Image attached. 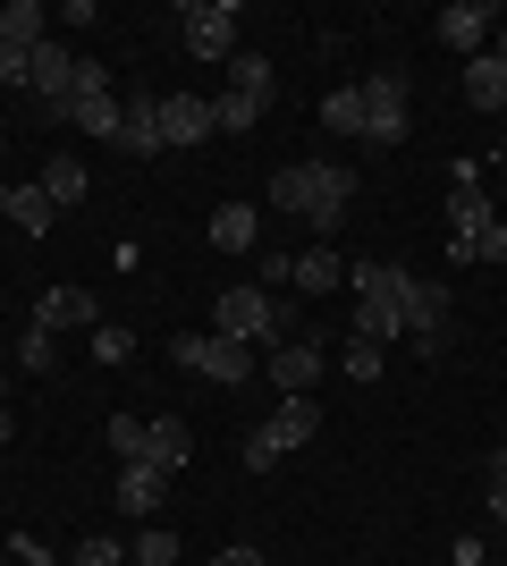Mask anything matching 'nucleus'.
Instances as JSON below:
<instances>
[{
    "instance_id": "41",
    "label": "nucleus",
    "mask_w": 507,
    "mask_h": 566,
    "mask_svg": "<svg viewBox=\"0 0 507 566\" xmlns=\"http://www.w3.org/2000/svg\"><path fill=\"white\" fill-rule=\"evenodd\" d=\"M212 566H263V549H220Z\"/></svg>"
},
{
    "instance_id": "36",
    "label": "nucleus",
    "mask_w": 507,
    "mask_h": 566,
    "mask_svg": "<svg viewBox=\"0 0 507 566\" xmlns=\"http://www.w3.org/2000/svg\"><path fill=\"white\" fill-rule=\"evenodd\" d=\"M474 262H507V220H490V229L474 237Z\"/></svg>"
},
{
    "instance_id": "31",
    "label": "nucleus",
    "mask_w": 507,
    "mask_h": 566,
    "mask_svg": "<svg viewBox=\"0 0 507 566\" xmlns=\"http://www.w3.org/2000/svg\"><path fill=\"white\" fill-rule=\"evenodd\" d=\"M94 355H102V364H127V355H136V331H127V322H102V331H94Z\"/></svg>"
},
{
    "instance_id": "45",
    "label": "nucleus",
    "mask_w": 507,
    "mask_h": 566,
    "mask_svg": "<svg viewBox=\"0 0 507 566\" xmlns=\"http://www.w3.org/2000/svg\"><path fill=\"white\" fill-rule=\"evenodd\" d=\"M0 499H9V491H0Z\"/></svg>"
},
{
    "instance_id": "40",
    "label": "nucleus",
    "mask_w": 507,
    "mask_h": 566,
    "mask_svg": "<svg viewBox=\"0 0 507 566\" xmlns=\"http://www.w3.org/2000/svg\"><path fill=\"white\" fill-rule=\"evenodd\" d=\"M9 549H18V566H60V558H51L43 542H34V533H18V542H9Z\"/></svg>"
},
{
    "instance_id": "3",
    "label": "nucleus",
    "mask_w": 507,
    "mask_h": 566,
    "mask_svg": "<svg viewBox=\"0 0 507 566\" xmlns=\"http://www.w3.org/2000/svg\"><path fill=\"white\" fill-rule=\"evenodd\" d=\"M490 195H483V161H457V178H448V262H474V237L490 229Z\"/></svg>"
},
{
    "instance_id": "19",
    "label": "nucleus",
    "mask_w": 507,
    "mask_h": 566,
    "mask_svg": "<svg viewBox=\"0 0 507 566\" xmlns=\"http://www.w3.org/2000/svg\"><path fill=\"white\" fill-rule=\"evenodd\" d=\"M212 245H220V254H254V245H263L254 203H220V212H212Z\"/></svg>"
},
{
    "instance_id": "37",
    "label": "nucleus",
    "mask_w": 507,
    "mask_h": 566,
    "mask_svg": "<svg viewBox=\"0 0 507 566\" xmlns=\"http://www.w3.org/2000/svg\"><path fill=\"white\" fill-rule=\"evenodd\" d=\"M76 94H110V69H102V60H76ZM68 94V102H76Z\"/></svg>"
},
{
    "instance_id": "38",
    "label": "nucleus",
    "mask_w": 507,
    "mask_h": 566,
    "mask_svg": "<svg viewBox=\"0 0 507 566\" xmlns=\"http://www.w3.org/2000/svg\"><path fill=\"white\" fill-rule=\"evenodd\" d=\"M271 465H279V449H271L263 431H245V473H271Z\"/></svg>"
},
{
    "instance_id": "23",
    "label": "nucleus",
    "mask_w": 507,
    "mask_h": 566,
    "mask_svg": "<svg viewBox=\"0 0 507 566\" xmlns=\"http://www.w3.org/2000/svg\"><path fill=\"white\" fill-rule=\"evenodd\" d=\"M34 187H43L51 203L68 212V203H85V187H94V178H85V161H68V153H51V161H43V178H34Z\"/></svg>"
},
{
    "instance_id": "44",
    "label": "nucleus",
    "mask_w": 507,
    "mask_h": 566,
    "mask_svg": "<svg viewBox=\"0 0 507 566\" xmlns=\"http://www.w3.org/2000/svg\"><path fill=\"white\" fill-rule=\"evenodd\" d=\"M0 406H9V364H0Z\"/></svg>"
},
{
    "instance_id": "7",
    "label": "nucleus",
    "mask_w": 507,
    "mask_h": 566,
    "mask_svg": "<svg viewBox=\"0 0 507 566\" xmlns=\"http://www.w3.org/2000/svg\"><path fill=\"white\" fill-rule=\"evenodd\" d=\"M490 34H499V9H490V0H448V9H440V43L457 51V60H483Z\"/></svg>"
},
{
    "instance_id": "11",
    "label": "nucleus",
    "mask_w": 507,
    "mask_h": 566,
    "mask_svg": "<svg viewBox=\"0 0 507 566\" xmlns=\"http://www.w3.org/2000/svg\"><path fill=\"white\" fill-rule=\"evenodd\" d=\"M34 331H102V305L85 287H51V296H34Z\"/></svg>"
},
{
    "instance_id": "17",
    "label": "nucleus",
    "mask_w": 507,
    "mask_h": 566,
    "mask_svg": "<svg viewBox=\"0 0 507 566\" xmlns=\"http://www.w3.org/2000/svg\"><path fill=\"white\" fill-rule=\"evenodd\" d=\"M119 118H127V94H76L68 102V127H76V136L119 144Z\"/></svg>"
},
{
    "instance_id": "25",
    "label": "nucleus",
    "mask_w": 507,
    "mask_h": 566,
    "mask_svg": "<svg viewBox=\"0 0 507 566\" xmlns=\"http://www.w3.org/2000/svg\"><path fill=\"white\" fill-rule=\"evenodd\" d=\"M296 287H305V296H330V287H347V262H338L330 245H314V254H296Z\"/></svg>"
},
{
    "instance_id": "43",
    "label": "nucleus",
    "mask_w": 507,
    "mask_h": 566,
    "mask_svg": "<svg viewBox=\"0 0 507 566\" xmlns=\"http://www.w3.org/2000/svg\"><path fill=\"white\" fill-rule=\"evenodd\" d=\"M490 473H499V482H507V449H490Z\"/></svg>"
},
{
    "instance_id": "4",
    "label": "nucleus",
    "mask_w": 507,
    "mask_h": 566,
    "mask_svg": "<svg viewBox=\"0 0 507 566\" xmlns=\"http://www.w3.org/2000/svg\"><path fill=\"white\" fill-rule=\"evenodd\" d=\"M448 313H457V287L440 280H414L406 287V347L432 364V355H448Z\"/></svg>"
},
{
    "instance_id": "13",
    "label": "nucleus",
    "mask_w": 507,
    "mask_h": 566,
    "mask_svg": "<svg viewBox=\"0 0 507 566\" xmlns=\"http://www.w3.org/2000/svg\"><path fill=\"white\" fill-rule=\"evenodd\" d=\"M314 431H321V406L314 398H279V406H271V423H263V440L288 457V449H305Z\"/></svg>"
},
{
    "instance_id": "5",
    "label": "nucleus",
    "mask_w": 507,
    "mask_h": 566,
    "mask_svg": "<svg viewBox=\"0 0 507 566\" xmlns=\"http://www.w3.org/2000/svg\"><path fill=\"white\" fill-rule=\"evenodd\" d=\"M194 60H237V0H187L178 9Z\"/></svg>"
},
{
    "instance_id": "33",
    "label": "nucleus",
    "mask_w": 507,
    "mask_h": 566,
    "mask_svg": "<svg viewBox=\"0 0 507 566\" xmlns=\"http://www.w3.org/2000/svg\"><path fill=\"white\" fill-rule=\"evenodd\" d=\"M18 364H25V373H51V331H34V322H25V338H18Z\"/></svg>"
},
{
    "instance_id": "9",
    "label": "nucleus",
    "mask_w": 507,
    "mask_h": 566,
    "mask_svg": "<svg viewBox=\"0 0 507 566\" xmlns=\"http://www.w3.org/2000/svg\"><path fill=\"white\" fill-rule=\"evenodd\" d=\"M203 136H220L212 127V94H161V144L169 153H194Z\"/></svg>"
},
{
    "instance_id": "12",
    "label": "nucleus",
    "mask_w": 507,
    "mask_h": 566,
    "mask_svg": "<svg viewBox=\"0 0 507 566\" xmlns=\"http://www.w3.org/2000/svg\"><path fill=\"white\" fill-rule=\"evenodd\" d=\"M347 338H372V347H406V305L398 296H356V322Z\"/></svg>"
},
{
    "instance_id": "34",
    "label": "nucleus",
    "mask_w": 507,
    "mask_h": 566,
    "mask_svg": "<svg viewBox=\"0 0 507 566\" xmlns=\"http://www.w3.org/2000/svg\"><path fill=\"white\" fill-rule=\"evenodd\" d=\"M25 76H34V51H9V43H0V85L25 94Z\"/></svg>"
},
{
    "instance_id": "6",
    "label": "nucleus",
    "mask_w": 507,
    "mask_h": 566,
    "mask_svg": "<svg viewBox=\"0 0 507 566\" xmlns=\"http://www.w3.org/2000/svg\"><path fill=\"white\" fill-rule=\"evenodd\" d=\"M414 111H406V76H363V144H406Z\"/></svg>"
},
{
    "instance_id": "8",
    "label": "nucleus",
    "mask_w": 507,
    "mask_h": 566,
    "mask_svg": "<svg viewBox=\"0 0 507 566\" xmlns=\"http://www.w3.org/2000/svg\"><path fill=\"white\" fill-rule=\"evenodd\" d=\"M263 373L279 398H314V380H321V347L314 338H279V347H263Z\"/></svg>"
},
{
    "instance_id": "35",
    "label": "nucleus",
    "mask_w": 507,
    "mask_h": 566,
    "mask_svg": "<svg viewBox=\"0 0 507 566\" xmlns=\"http://www.w3.org/2000/svg\"><path fill=\"white\" fill-rule=\"evenodd\" d=\"M263 287H296V254H288V245H271V254H263Z\"/></svg>"
},
{
    "instance_id": "1",
    "label": "nucleus",
    "mask_w": 507,
    "mask_h": 566,
    "mask_svg": "<svg viewBox=\"0 0 507 566\" xmlns=\"http://www.w3.org/2000/svg\"><path fill=\"white\" fill-rule=\"evenodd\" d=\"M212 331L220 338H245V347H279V338H296L288 331V305H279L271 287H220Z\"/></svg>"
},
{
    "instance_id": "24",
    "label": "nucleus",
    "mask_w": 507,
    "mask_h": 566,
    "mask_svg": "<svg viewBox=\"0 0 507 566\" xmlns=\"http://www.w3.org/2000/svg\"><path fill=\"white\" fill-rule=\"evenodd\" d=\"M465 102H474V111H507V69L499 60H465Z\"/></svg>"
},
{
    "instance_id": "22",
    "label": "nucleus",
    "mask_w": 507,
    "mask_h": 566,
    "mask_svg": "<svg viewBox=\"0 0 507 566\" xmlns=\"http://www.w3.org/2000/svg\"><path fill=\"white\" fill-rule=\"evenodd\" d=\"M321 127L347 136V144H363V85H330V94H321Z\"/></svg>"
},
{
    "instance_id": "18",
    "label": "nucleus",
    "mask_w": 507,
    "mask_h": 566,
    "mask_svg": "<svg viewBox=\"0 0 507 566\" xmlns=\"http://www.w3.org/2000/svg\"><path fill=\"white\" fill-rule=\"evenodd\" d=\"M0 43H9V51H43L51 43L43 0H9V9H0Z\"/></svg>"
},
{
    "instance_id": "15",
    "label": "nucleus",
    "mask_w": 507,
    "mask_h": 566,
    "mask_svg": "<svg viewBox=\"0 0 507 566\" xmlns=\"http://www.w3.org/2000/svg\"><path fill=\"white\" fill-rule=\"evenodd\" d=\"M187 457H194V431L178 423V415H152V423H145V465L187 473Z\"/></svg>"
},
{
    "instance_id": "16",
    "label": "nucleus",
    "mask_w": 507,
    "mask_h": 566,
    "mask_svg": "<svg viewBox=\"0 0 507 566\" xmlns=\"http://www.w3.org/2000/svg\"><path fill=\"white\" fill-rule=\"evenodd\" d=\"M314 203H321V178H314V161H288L279 178H271V212L314 220Z\"/></svg>"
},
{
    "instance_id": "20",
    "label": "nucleus",
    "mask_w": 507,
    "mask_h": 566,
    "mask_svg": "<svg viewBox=\"0 0 507 566\" xmlns=\"http://www.w3.org/2000/svg\"><path fill=\"white\" fill-rule=\"evenodd\" d=\"M51 212H60V203H51L43 187H0V220H18L25 237H51Z\"/></svg>"
},
{
    "instance_id": "29",
    "label": "nucleus",
    "mask_w": 507,
    "mask_h": 566,
    "mask_svg": "<svg viewBox=\"0 0 507 566\" xmlns=\"http://www.w3.org/2000/svg\"><path fill=\"white\" fill-rule=\"evenodd\" d=\"M229 94H263L271 102V60L263 51H237V60H229Z\"/></svg>"
},
{
    "instance_id": "27",
    "label": "nucleus",
    "mask_w": 507,
    "mask_h": 566,
    "mask_svg": "<svg viewBox=\"0 0 507 566\" xmlns=\"http://www.w3.org/2000/svg\"><path fill=\"white\" fill-rule=\"evenodd\" d=\"M338 373H347V380H381V373H389V347H372V338H347V347H338Z\"/></svg>"
},
{
    "instance_id": "28",
    "label": "nucleus",
    "mask_w": 507,
    "mask_h": 566,
    "mask_svg": "<svg viewBox=\"0 0 507 566\" xmlns=\"http://www.w3.org/2000/svg\"><path fill=\"white\" fill-rule=\"evenodd\" d=\"M127 566H178V533H169V524H145L136 549H127Z\"/></svg>"
},
{
    "instance_id": "32",
    "label": "nucleus",
    "mask_w": 507,
    "mask_h": 566,
    "mask_svg": "<svg viewBox=\"0 0 507 566\" xmlns=\"http://www.w3.org/2000/svg\"><path fill=\"white\" fill-rule=\"evenodd\" d=\"M68 566H127V549L110 542V533H94V542H76V558Z\"/></svg>"
},
{
    "instance_id": "10",
    "label": "nucleus",
    "mask_w": 507,
    "mask_h": 566,
    "mask_svg": "<svg viewBox=\"0 0 507 566\" xmlns=\"http://www.w3.org/2000/svg\"><path fill=\"white\" fill-rule=\"evenodd\" d=\"M119 153H136V161H161V94H127V118H119Z\"/></svg>"
},
{
    "instance_id": "2",
    "label": "nucleus",
    "mask_w": 507,
    "mask_h": 566,
    "mask_svg": "<svg viewBox=\"0 0 507 566\" xmlns=\"http://www.w3.org/2000/svg\"><path fill=\"white\" fill-rule=\"evenodd\" d=\"M178 364L203 380H220V389H237V380L263 373V355L245 347V338H220V331H178Z\"/></svg>"
},
{
    "instance_id": "30",
    "label": "nucleus",
    "mask_w": 507,
    "mask_h": 566,
    "mask_svg": "<svg viewBox=\"0 0 507 566\" xmlns=\"http://www.w3.org/2000/svg\"><path fill=\"white\" fill-rule=\"evenodd\" d=\"M110 457H119V465H145V423H136V415H110Z\"/></svg>"
},
{
    "instance_id": "26",
    "label": "nucleus",
    "mask_w": 507,
    "mask_h": 566,
    "mask_svg": "<svg viewBox=\"0 0 507 566\" xmlns=\"http://www.w3.org/2000/svg\"><path fill=\"white\" fill-rule=\"evenodd\" d=\"M263 111H271L263 94H220V102H212V127H220V136H245V127H254Z\"/></svg>"
},
{
    "instance_id": "14",
    "label": "nucleus",
    "mask_w": 507,
    "mask_h": 566,
    "mask_svg": "<svg viewBox=\"0 0 507 566\" xmlns=\"http://www.w3.org/2000/svg\"><path fill=\"white\" fill-rule=\"evenodd\" d=\"M314 178H321V203H314V220H305V229H338V220H347V203H356V161H314Z\"/></svg>"
},
{
    "instance_id": "39",
    "label": "nucleus",
    "mask_w": 507,
    "mask_h": 566,
    "mask_svg": "<svg viewBox=\"0 0 507 566\" xmlns=\"http://www.w3.org/2000/svg\"><path fill=\"white\" fill-rule=\"evenodd\" d=\"M483 516H490V524H499V533H507V482H499V473H490V482H483Z\"/></svg>"
},
{
    "instance_id": "21",
    "label": "nucleus",
    "mask_w": 507,
    "mask_h": 566,
    "mask_svg": "<svg viewBox=\"0 0 507 566\" xmlns=\"http://www.w3.org/2000/svg\"><path fill=\"white\" fill-rule=\"evenodd\" d=\"M169 491V473L161 465H119V516H152Z\"/></svg>"
},
{
    "instance_id": "42",
    "label": "nucleus",
    "mask_w": 507,
    "mask_h": 566,
    "mask_svg": "<svg viewBox=\"0 0 507 566\" xmlns=\"http://www.w3.org/2000/svg\"><path fill=\"white\" fill-rule=\"evenodd\" d=\"M9 440H18V415H9V406H0V449H9Z\"/></svg>"
}]
</instances>
